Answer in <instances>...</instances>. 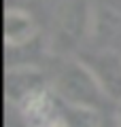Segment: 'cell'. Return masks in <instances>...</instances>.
I'll list each match as a JSON object with an SVG mask.
<instances>
[{
	"instance_id": "3957f363",
	"label": "cell",
	"mask_w": 121,
	"mask_h": 127,
	"mask_svg": "<svg viewBox=\"0 0 121 127\" xmlns=\"http://www.w3.org/2000/svg\"><path fill=\"white\" fill-rule=\"evenodd\" d=\"M85 66L94 72L106 100L121 104V55L111 49H102L85 57Z\"/></svg>"
},
{
	"instance_id": "ba28073f",
	"label": "cell",
	"mask_w": 121,
	"mask_h": 127,
	"mask_svg": "<svg viewBox=\"0 0 121 127\" xmlns=\"http://www.w3.org/2000/svg\"><path fill=\"white\" fill-rule=\"evenodd\" d=\"M113 117H115V123L121 127V104L115 106V112H113Z\"/></svg>"
},
{
	"instance_id": "52a82bcc",
	"label": "cell",
	"mask_w": 121,
	"mask_h": 127,
	"mask_svg": "<svg viewBox=\"0 0 121 127\" xmlns=\"http://www.w3.org/2000/svg\"><path fill=\"white\" fill-rule=\"evenodd\" d=\"M100 127H119V125L115 123V117H108V119H102Z\"/></svg>"
},
{
	"instance_id": "7a4b0ae2",
	"label": "cell",
	"mask_w": 121,
	"mask_h": 127,
	"mask_svg": "<svg viewBox=\"0 0 121 127\" xmlns=\"http://www.w3.org/2000/svg\"><path fill=\"white\" fill-rule=\"evenodd\" d=\"M91 32V9L87 0H64L55 11L49 34V49L58 55L74 51Z\"/></svg>"
},
{
	"instance_id": "5b68a950",
	"label": "cell",
	"mask_w": 121,
	"mask_h": 127,
	"mask_svg": "<svg viewBox=\"0 0 121 127\" xmlns=\"http://www.w3.org/2000/svg\"><path fill=\"white\" fill-rule=\"evenodd\" d=\"M64 121L68 127H100L102 117L98 110H85V108H66Z\"/></svg>"
},
{
	"instance_id": "277c9868",
	"label": "cell",
	"mask_w": 121,
	"mask_h": 127,
	"mask_svg": "<svg viewBox=\"0 0 121 127\" xmlns=\"http://www.w3.org/2000/svg\"><path fill=\"white\" fill-rule=\"evenodd\" d=\"M36 38V21L26 9H6L4 15V42L9 49L26 47Z\"/></svg>"
},
{
	"instance_id": "6da1fadb",
	"label": "cell",
	"mask_w": 121,
	"mask_h": 127,
	"mask_svg": "<svg viewBox=\"0 0 121 127\" xmlns=\"http://www.w3.org/2000/svg\"><path fill=\"white\" fill-rule=\"evenodd\" d=\"M51 87L55 97L66 104V108H85L100 112L102 104L106 102L102 87L85 62H66L58 70Z\"/></svg>"
},
{
	"instance_id": "8992f818",
	"label": "cell",
	"mask_w": 121,
	"mask_h": 127,
	"mask_svg": "<svg viewBox=\"0 0 121 127\" xmlns=\"http://www.w3.org/2000/svg\"><path fill=\"white\" fill-rule=\"evenodd\" d=\"M43 127H68V125H66V121H64V114H62L60 119H55V121L47 123V125H43Z\"/></svg>"
}]
</instances>
